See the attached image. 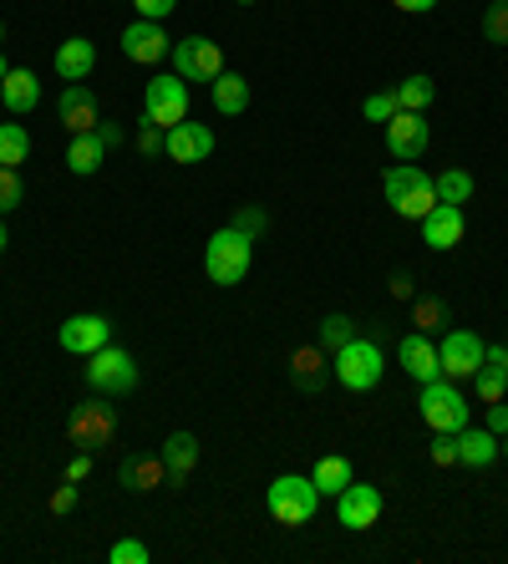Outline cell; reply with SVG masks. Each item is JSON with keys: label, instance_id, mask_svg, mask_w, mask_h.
Returning <instances> with one entry per match:
<instances>
[{"label": "cell", "instance_id": "cell-1", "mask_svg": "<svg viewBox=\"0 0 508 564\" xmlns=\"http://www.w3.org/2000/svg\"><path fill=\"white\" fill-rule=\"evenodd\" d=\"M381 194H387V204L402 219H428L437 209V184H432V173L418 169V163H397V169L381 173Z\"/></svg>", "mask_w": 508, "mask_h": 564}, {"label": "cell", "instance_id": "cell-2", "mask_svg": "<svg viewBox=\"0 0 508 564\" xmlns=\"http://www.w3.org/2000/svg\"><path fill=\"white\" fill-rule=\"evenodd\" d=\"M249 264H255V239L239 235L235 224L214 229V239L204 245V270L214 285H239L249 275Z\"/></svg>", "mask_w": 508, "mask_h": 564}, {"label": "cell", "instance_id": "cell-3", "mask_svg": "<svg viewBox=\"0 0 508 564\" xmlns=\"http://www.w3.org/2000/svg\"><path fill=\"white\" fill-rule=\"evenodd\" d=\"M264 509H270V519H280V524H311L315 509H321V488L311 484V478H300V473H280L270 488H264Z\"/></svg>", "mask_w": 508, "mask_h": 564}, {"label": "cell", "instance_id": "cell-4", "mask_svg": "<svg viewBox=\"0 0 508 564\" xmlns=\"http://www.w3.org/2000/svg\"><path fill=\"white\" fill-rule=\"evenodd\" d=\"M336 367H331V377L346 387V392H371L381 381V371H387V356H381V341H371V336H356V341H346L336 356H331Z\"/></svg>", "mask_w": 508, "mask_h": 564}, {"label": "cell", "instance_id": "cell-5", "mask_svg": "<svg viewBox=\"0 0 508 564\" xmlns=\"http://www.w3.org/2000/svg\"><path fill=\"white\" fill-rule=\"evenodd\" d=\"M87 387L97 397H128L138 381H143V371H138V361H132V351H122V346L107 341L102 351H91L87 356Z\"/></svg>", "mask_w": 508, "mask_h": 564}, {"label": "cell", "instance_id": "cell-6", "mask_svg": "<svg viewBox=\"0 0 508 564\" xmlns=\"http://www.w3.org/2000/svg\"><path fill=\"white\" fill-rule=\"evenodd\" d=\"M418 408H422V422H428L432 433H463V427H468V402L457 392V381H447V377L422 387Z\"/></svg>", "mask_w": 508, "mask_h": 564}, {"label": "cell", "instance_id": "cell-7", "mask_svg": "<svg viewBox=\"0 0 508 564\" xmlns=\"http://www.w3.org/2000/svg\"><path fill=\"white\" fill-rule=\"evenodd\" d=\"M188 118V82L173 72V77H153L143 87V122H153V128H179V122Z\"/></svg>", "mask_w": 508, "mask_h": 564}, {"label": "cell", "instance_id": "cell-8", "mask_svg": "<svg viewBox=\"0 0 508 564\" xmlns=\"http://www.w3.org/2000/svg\"><path fill=\"white\" fill-rule=\"evenodd\" d=\"M437 361H443L447 381H463V377H473V371L488 361V346H483L478 330L453 326V330H443V341H437Z\"/></svg>", "mask_w": 508, "mask_h": 564}, {"label": "cell", "instance_id": "cell-9", "mask_svg": "<svg viewBox=\"0 0 508 564\" xmlns=\"http://www.w3.org/2000/svg\"><path fill=\"white\" fill-rule=\"evenodd\" d=\"M66 433H72V443H77L82 453H97V447H107L118 437V408H107V397L102 402H82V408L72 412V422H66Z\"/></svg>", "mask_w": 508, "mask_h": 564}, {"label": "cell", "instance_id": "cell-10", "mask_svg": "<svg viewBox=\"0 0 508 564\" xmlns=\"http://www.w3.org/2000/svg\"><path fill=\"white\" fill-rule=\"evenodd\" d=\"M173 72H179L183 82H214L224 72L219 41H209V36H183L179 46H173Z\"/></svg>", "mask_w": 508, "mask_h": 564}, {"label": "cell", "instance_id": "cell-11", "mask_svg": "<svg viewBox=\"0 0 508 564\" xmlns=\"http://www.w3.org/2000/svg\"><path fill=\"white\" fill-rule=\"evenodd\" d=\"M336 519H341V529H377V519H381V494H377V484H346L336 494Z\"/></svg>", "mask_w": 508, "mask_h": 564}, {"label": "cell", "instance_id": "cell-12", "mask_svg": "<svg viewBox=\"0 0 508 564\" xmlns=\"http://www.w3.org/2000/svg\"><path fill=\"white\" fill-rule=\"evenodd\" d=\"M397 367H402L407 377L418 381V387L437 381V377H443V361H437V341H432V336H422V330H407L402 341H397Z\"/></svg>", "mask_w": 508, "mask_h": 564}, {"label": "cell", "instance_id": "cell-13", "mask_svg": "<svg viewBox=\"0 0 508 564\" xmlns=\"http://www.w3.org/2000/svg\"><path fill=\"white\" fill-rule=\"evenodd\" d=\"M56 341H62V351H72V356H91L112 341V321H107V315H72V321H62Z\"/></svg>", "mask_w": 508, "mask_h": 564}, {"label": "cell", "instance_id": "cell-14", "mask_svg": "<svg viewBox=\"0 0 508 564\" xmlns=\"http://www.w3.org/2000/svg\"><path fill=\"white\" fill-rule=\"evenodd\" d=\"M432 132L428 122H422V112H397V118L387 122V153L402 158V163H418L422 153H428Z\"/></svg>", "mask_w": 508, "mask_h": 564}, {"label": "cell", "instance_id": "cell-15", "mask_svg": "<svg viewBox=\"0 0 508 564\" xmlns=\"http://www.w3.org/2000/svg\"><path fill=\"white\" fill-rule=\"evenodd\" d=\"M163 153H169L173 163H204V158L214 153V128H204V122H188V118H183L179 128L163 132Z\"/></svg>", "mask_w": 508, "mask_h": 564}, {"label": "cell", "instance_id": "cell-16", "mask_svg": "<svg viewBox=\"0 0 508 564\" xmlns=\"http://www.w3.org/2000/svg\"><path fill=\"white\" fill-rule=\"evenodd\" d=\"M169 52H173V46H169V36H163V26H158V21H143V15H138V21L122 31V56H128V62L153 66V62H163Z\"/></svg>", "mask_w": 508, "mask_h": 564}, {"label": "cell", "instance_id": "cell-17", "mask_svg": "<svg viewBox=\"0 0 508 564\" xmlns=\"http://www.w3.org/2000/svg\"><path fill=\"white\" fill-rule=\"evenodd\" d=\"M56 118H62V128L77 138V132H97V97H91V87H82V82H66V93L56 97Z\"/></svg>", "mask_w": 508, "mask_h": 564}, {"label": "cell", "instance_id": "cell-18", "mask_svg": "<svg viewBox=\"0 0 508 564\" xmlns=\"http://www.w3.org/2000/svg\"><path fill=\"white\" fill-rule=\"evenodd\" d=\"M422 224V245L428 250H457L463 245V229H468V219H463V209L457 204H437V209L428 214V219H418Z\"/></svg>", "mask_w": 508, "mask_h": 564}, {"label": "cell", "instance_id": "cell-19", "mask_svg": "<svg viewBox=\"0 0 508 564\" xmlns=\"http://www.w3.org/2000/svg\"><path fill=\"white\" fill-rule=\"evenodd\" d=\"M118 484L128 488V494H153V488L169 484V468H163L158 453H132V458L118 463Z\"/></svg>", "mask_w": 508, "mask_h": 564}, {"label": "cell", "instance_id": "cell-20", "mask_svg": "<svg viewBox=\"0 0 508 564\" xmlns=\"http://www.w3.org/2000/svg\"><path fill=\"white\" fill-rule=\"evenodd\" d=\"M331 356L321 351V346H295V356H290V381H295L300 392H326L331 381V367H326Z\"/></svg>", "mask_w": 508, "mask_h": 564}, {"label": "cell", "instance_id": "cell-21", "mask_svg": "<svg viewBox=\"0 0 508 564\" xmlns=\"http://www.w3.org/2000/svg\"><path fill=\"white\" fill-rule=\"evenodd\" d=\"M52 66H56V77L62 82H87L91 66H97V46H91L87 36H66L62 46H56Z\"/></svg>", "mask_w": 508, "mask_h": 564}, {"label": "cell", "instance_id": "cell-22", "mask_svg": "<svg viewBox=\"0 0 508 564\" xmlns=\"http://www.w3.org/2000/svg\"><path fill=\"white\" fill-rule=\"evenodd\" d=\"M0 102H6V112H36V102H41V82H36V72L31 66H11L6 72V82H0Z\"/></svg>", "mask_w": 508, "mask_h": 564}, {"label": "cell", "instance_id": "cell-23", "mask_svg": "<svg viewBox=\"0 0 508 564\" xmlns=\"http://www.w3.org/2000/svg\"><path fill=\"white\" fill-rule=\"evenodd\" d=\"M158 458H163V468H169L173 484H183V478L198 468V437L194 433H169V443H163Z\"/></svg>", "mask_w": 508, "mask_h": 564}, {"label": "cell", "instance_id": "cell-24", "mask_svg": "<svg viewBox=\"0 0 508 564\" xmlns=\"http://www.w3.org/2000/svg\"><path fill=\"white\" fill-rule=\"evenodd\" d=\"M498 458V437L488 427H463L457 433V463L463 468H488Z\"/></svg>", "mask_w": 508, "mask_h": 564}, {"label": "cell", "instance_id": "cell-25", "mask_svg": "<svg viewBox=\"0 0 508 564\" xmlns=\"http://www.w3.org/2000/svg\"><path fill=\"white\" fill-rule=\"evenodd\" d=\"M209 87H214V112H224V118H239L249 107V82L239 72H229V66H224Z\"/></svg>", "mask_w": 508, "mask_h": 564}, {"label": "cell", "instance_id": "cell-26", "mask_svg": "<svg viewBox=\"0 0 508 564\" xmlns=\"http://www.w3.org/2000/svg\"><path fill=\"white\" fill-rule=\"evenodd\" d=\"M107 163V143L97 138V132H77L72 138V148H66V169L77 173V178H87V173H97Z\"/></svg>", "mask_w": 508, "mask_h": 564}, {"label": "cell", "instance_id": "cell-27", "mask_svg": "<svg viewBox=\"0 0 508 564\" xmlns=\"http://www.w3.org/2000/svg\"><path fill=\"white\" fill-rule=\"evenodd\" d=\"M412 326H418L422 336H443V330H453V311H447L443 295H412Z\"/></svg>", "mask_w": 508, "mask_h": 564}, {"label": "cell", "instance_id": "cell-28", "mask_svg": "<svg viewBox=\"0 0 508 564\" xmlns=\"http://www.w3.org/2000/svg\"><path fill=\"white\" fill-rule=\"evenodd\" d=\"M352 478H356V473H352V458H341V453H331V458H321V463L311 468V484L321 488V499H326V494L336 499V494L352 484Z\"/></svg>", "mask_w": 508, "mask_h": 564}, {"label": "cell", "instance_id": "cell-29", "mask_svg": "<svg viewBox=\"0 0 508 564\" xmlns=\"http://www.w3.org/2000/svg\"><path fill=\"white\" fill-rule=\"evenodd\" d=\"M26 153H31V132L21 122H0V169L26 163Z\"/></svg>", "mask_w": 508, "mask_h": 564}, {"label": "cell", "instance_id": "cell-30", "mask_svg": "<svg viewBox=\"0 0 508 564\" xmlns=\"http://www.w3.org/2000/svg\"><path fill=\"white\" fill-rule=\"evenodd\" d=\"M432 184H437V204H457V209H463V204L473 198V173L468 169H447V173H437Z\"/></svg>", "mask_w": 508, "mask_h": 564}, {"label": "cell", "instance_id": "cell-31", "mask_svg": "<svg viewBox=\"0 0 508 564\" xmlns=\"http://www.w3.org/2000/svg\"><path fill=\"white\" fill-rule=\"evenodd\" d=\"M432 97H437V82L432 77H407L402 87H397V102H402V112H428L432 107Z\"/></svg>", "mask_w": 508, "mask_h": 564}, {"label": "cell", "instance_id": "cell-32", "mask_svg": "<svg viewBox=\"0 0 508 564\" xmlns=\"http://www.w3.org/2000/svg\"><path fill=\"white\" fill-rule=\"evenodd\" d=\"M356 336H361V330H356L352 315H326V321H321V351L326 356H336L341 346L356 341Z\"/></svg>", "mask_w": 508, "mask_h": 564}, {"label": "cell", "instance_id": "cell-33", "mask_svg": "<svg viewBox=\"0 0 508 564\" xmlns=\"http://www.w3.org/2000/svg\"><path fill=\"white\" fill-rule=\"evenodd\" d=\"M473 392H478V402L488 408V402H504V392H508V377L494 367V361H483L478 371H473Z\"/></svg>", "mask_w": 508, "mask_h": 564}, {"label": "cell", "instance_id": "cell-34", "mask_svg": "<svg viewBox=\"0 0 508 564\" xmlns=\"http://www.w3.org/2000/svg\"><path fill=\"white\" fill-rule=\"evenodd\" d=\"M483 41L508 46V0H488V11H483Z\"/></svg>", "mask_w": 508, "mask_h": 564}, {"label": "cell", "instance_id": "cell-35", "mask_svg": "<svg viewBox=\"0 0 508 564\" xmlns=\"http://www.w3.org/2000/svg\"><path fill=\"white\" fill-rule=\"evenodd\" d=\"M229 224H235L239 235H249V239H260V235H264V229H270V214H264V209H260V204H239V209H235V219H229Z\"/></svg>", "mask_w": 508, "mask_h": 564}, {"label": "cell", "instance_id": "cell-36", "mask_svg": "<svg viewBox=\"0 0 508 564\" xmlns=\"http://www.w3.org/2000/svg\"><path fill=\"white\" fill-rule=\"evenodd\" d=\"M361 112H366V122H381V128H387V122L402 112V102H397V93H371L361 102Z\"/></svg>", "mask_w": 508, "mask_h": 564}, {"label": "cell", "instance_id": "cell-37", "mask_svg": "<svg viewBox=\"0 0 508 564\" xmlns=\"http://www.w3.org/2000/svg\"><path fill=\"white\" fill-rule=\"evenodd\" d=\"M21 198H26V188H21V173H15V169H0V214L21 209Z\"/></svg>", "mask_w": 508, "mask_h": 564}, {"label": "cell", "instance_id": "cell-38", "mask_svg": "<svg viewBox=\"0 0 508 564\" xmlns=\"http://www.w3.org/2000/svg\"><path fill=\"white\" fill-rule=\"evenodd\" d=\"M107 560L112 564H148L153 554H148V544H138V539H118V544L107 550Z\"/></svg>", "mask_w": 508, "mask_h": 564}, {"label": "cell", "instance_id": "cell-39", "mask_svg": "<svg viewBox=\"0 0 508 564\" xmlns=\"http://www.w3.org/2000/svg\"><path fill=\"white\" fill-rule=\"evenodd\" d=\"M428 458L437 463V468H453V463H457V433H437V437H432Z\"/></svg>", "mask_w": 508, "mask_h": 564}, {"label": "cell", "instance_id": "cell-40", "mask_svg": "<svg viewBox=\"0 0 508 564\" xmlns=\"http://www.w3.org/2000/svg\"><path fill=\"white\" fill-rule=\"evenodd\" d=\"M138 153H143V158L163 153V128H153V122H143V132H138Z\"/></svg>", "mask_w": 508, "mask_h": 564}, {"label": "cell", "instance_id": "cell-41", "mask_svg": "<svg viewBox=\"0 0 508 564\" xmlns=\"http://www.w3.org/2000/svg\"><path fill=\"white\" fill-rule=\"evenodd\" d=\"M132 6H138V15H143V21H163V15H173V6H179V0H132Z\"/></svg>", "mask_w": 508, "mask_h": 564}, {"label": "cell", "instance_id": "cell-42", "mask_svg": "<svg viewBox=\"0 0 508 564\" xmlns=\"http://www.w3.org/2000/svg\"><path fill=\"white\" fill-rule=\"evenodd\" d=\"M72 509H77V484L66 478V488H56V494H52V513L62 519V513H72Z\"/></svg>", "mask_w": 508, "mask_h": 564}, {"label": "cell", "instance_id": "cell-43", "mask_svg": "<svg viewBox=\"0 0 508 564\" xmlns=\"http://www.w3.org/2000/svg\"><path fill=\"white\" fill-rule=\"evenodd\" d=\"M66 478H72V484H87V478H91V453H82V447H77V458L66 463Z\"/></svg>", "mask_w": 508, "mask_h": 564}, {"label": "cell", "instance_id": "cell-44", "mask_svg": "<svg viewBox=\"0 0 508 564\" xmlns=\"http://www.w3.org/2000/svg\"><path fill=\"white\" fill-rule=\"evenodd\" d=\"M483 427H488L494 437L508 433V408H504V402H488V422H483Z\"/></svg>", "mask_w": 508, "mask_h": 564}, {"label": "cell", "instance_id": "cell-45", "mask_svg": "<svg viewBox=\"0 0 508 564\" xmlns=\"http://www.w3.org/2000/svg\"><path fill=\"white\" fill-rule=\"evenodd\" d=\"M391 295H397V301H412V295H418V285H412V275H407V270H397V275H391Z\"/></svg>", "mask_w": 508, "mask_h": 564}, {"label": "cell", "instance_id": "cell-46", "mask_svg": "<svg viewBox=\"0 0 508 564\" xmlns=\"http://www.w3.org/2000/svg\"><path fill=\"white\" fill-rule=\"evenodd\" d=\"M397 11H407V15H428V11H437V0H391Z\"/></svg>", "mask_w": 508, "mask_h": 564}, {"label": "cell", "instance_id": "cell-47", "mask_svg": "<svg viewBox=\"0 0 508 564\" xmlns=\"http://www.w3.org/2000/svg\"><path fill=\"white\" fill-rule=\"evenodd\" d=\"M97 138H102V143H107V148H118V143H122V138H128V132H122V128H118V122H97Z\"/></svg>", "mask_w": 508, "mask_h": 564}, {"label": "cell", "instance_id": "cell-48", "mask_svg": "<svg viewBox=\"0 0 508 564\" xmlns=\"http://www.w3.org/2000/svg\"><path fill=\"white\" fill-rule=\"evenodd\" d=\"M488 361H494V367L508 377V346H488Z\"/></svg>", "mask_w": 508, "mask_h": 564}, {"label": "cell", "instance_id": "cell-49", "mask_svg": "<svg viewBox=\"0 0 508 564\" xmlns=\"http://www.w3.org/2000/svg\"><path fill=\"white\" fill-rule=\"evenodd\" d=\"M498 453H504V458H508V433H504V437H498Z\"/></svg>", "mask_w": 508, "mask_h": 564}, {"label": "cell", "instance_id": "cell-50", "mask_svg": "<svg viewBox=\"0 0 508 564\" xmlns=\"http://www.w3.org/2000/svg\"><path fill=\"white\" fill-rule=\"evenodd\" d=\"M6 72H11V62H6V56H0V82H6Z\"/></svg>", "mask_w": 508, "mask_h": 564}, {"label": "cell", "instance_id": "cell-51", "mask_svg": "<svg viewBox=\"0 0 508 564\" xmlns=\"http://www.w3.org/2000/svg\"><path fill=\"white\" fill-rule=\"evenodd\" d=\"M0 250H6V224H0Z\"/></svg>", "mask_w": 508, "mask_h": 564}, {"label": "cell", "instance_id": "cell-52", "mask_svg": "<svg viewBox=\"0 0 508 564\" xmlns=\"http://www.w3.org/2000/svg\"><path fill=\"white\" fill-rule=\"evenodd\" d=\"M0 41H6V21H0Z\"/></svg>", "mask_w": 508, "mask_h": 564}, {"label": "cell", "instance_id": "cell-53", "mask_svg": "<svg viewBox=\"0 0 508 564\" xmlns=\"http://www.w3.org/2000/svg\"><path fill=\"white\" fill-rule=\"evenodd\" d=\"M235 6H255V0H235Z\"/></svg>", "mask_w": 508, "mask_h": 564}]
</instances>
